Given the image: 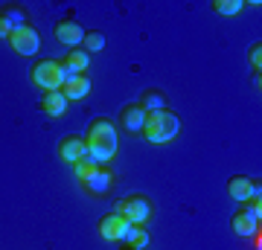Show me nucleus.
I'll use <instances>...</instances> for the list:
<instances>
[{"instance_id":"nucleus-7","label":"nucleus","mask_w":262,"mask_h":250,"mask_svg":"<svg viewBox=\"0 0 262 250\" xmlns=\"http://www.w3.org/2000/svg\"><path fill=\"white\" fill-rule=\"evenodd\" d=\"M56 41L58 44H64L67 50H76V47H82L84 41V29L79 27V20H58L56 24Z\"/></svg>"},{"instance_id":"nucleus-14","label":"nucleus","mask_w":262,"mask_h":250,"mask_svg":"<svg viewBox=\"0 0 262 250\" xmlns=\"http://www.w3.org/2000/svg\"><path fill=\"white\" fill-rule=\"evenodd\" d=\"M251 184L253 177H245V175H233L227 180V195L239 201V204H248V198H251Z\"/></svg>"},{"instance_id":"nucleus-13","label":"nucleus","mask_w":262,"mask_h":250,"mask_svg":"<svg viewBox=\"0 0 262 250\" xmlns=\"http://www.w3.org/2000/svg\"><path fill=\"white\" fill-rule=\"evenodd\" d=\"M120 125H122V131H128V134H143L146 111H143L140 105H128V108L120 113Z\"/></svg>"},{"instance_id":"nucleus-10","label":"nucleus","mask_w":262,"mask_h":250,"mask_svg":"<svg viewBox=\"0 0 262 250\" xmlns=\"http://www.w3.org/2000/svg\"><path fill=\"white\" fill-rule=\"evenodd\" d=\"M61 67H64L67 76H84V70L91 67V56L84 53L82 47H76V50H67V56L61 58Z\"/></svg>"},{"instance_id":"nucleus-6","label":"nucleus","mask_w":262,"mask_h":250,"mask_svg":"<svg viewBox=\"0 0 262 250\" xmlns=\"http://www.w3.org/2000/svg\"><path fill=\"white\" fill-rule=\"evenodd\" d=\"M128 230H131V224L117 213H108L102 221H99V236H102L105 241H111V244H122L125 236H128Z\"/></svg>"},{"instance_id":"nucleus-9","label":"nucleus","mask_w":262,"mask_h":250,"mask_svg":"<svg viewBox=\"0 0 262 250\" xmlns=\"http://www.w3.org/2000/svg\"><path fill=\"white\" fill-rule=\"evenodd\" d=\"M58 157L64 163H79L82 157H88V148H84V137H64L58 143Z\"/></svg>"},{"instance_id":"nucleus-22","label":"nucleus","mask_w":262,"mask_h":250,"mask_svg":"<svg viewBox=\"0 0 262 250\" xmlns=\"http://www.w3.org/2000/svg\"><path fill=\"white\" fill-rule=\"evenodd\" d=\"M248 61H251L253 73H259V70H262V44H259V41L248 50Z\"/></svg>"},{"instance_id":"nucleus-4","label":"nucleus","mask_w":262,"mask_h":250,"mask_svg":"<svg viewBox=\"0 0 262 250\" xmlns=\"http://www.w3.org/2000/svg\"><path fill=\"white\" fill-rule=\"evenodd\" d=\"M114 213L122 215L128 224L143 227V224L151 218V201L146 198V195H128V198L117 201V210H114Z\"/></svg>"},{"instance_id":"nucleus-12","label":"nucleus","mask_w":262,"mask_h":250,"mask_svg":"<svg viewBox=\"0 0 262 250\" xmlns=\"http://www.w3.org/2000/svg\"><path fill=\"white\" fill-rule=\"evenodd\" d=\"M91 79L88 76H67L64 84H61V93L67 96V102H76V99H84L91 93Z\"/></svg>"},{"instance_id":"nucleus-11","label":"nucleus","mask_w":262,"mask_h":250,"mask_svg":"<svg viewBox=\"0 0 262 250\" xmlns=\"http://www.w3.org/2000/svg\"><path fill=\"white\" fill-rule=\"evenodd\" d=\"M0 20L9 27V32H18V29L29 27V15L24 6H18V3H6L3 9H0Z\"/></svg>"},{"instance_id":"nucleus-24","label":"nucleus","mask_w":262,"mask_h":250,"mask_svg":"<svg viewBox=\"0 0 262 250\" xmlns=\"http://www.w3.org/2000/svg\"><path fill=\"white\" fill-rule=\"evenodd\" d=\"M9 27H6V24H3V20H0V41H9Z\"/></svg>"},{"instance_id":"nucleus-18","label":"nucleus","mask_w":262,"mask_h":250,"mask_svg":"<svg viewBox=\"0 0 262 250\" xmlns=\"http://www.w3.org/2000/svg\"><path fill=\"white\" fill-rule=\"evenodd\" d=\"M82 50L88 53V56H91V53H102V50H105V32H99V29H91V32H84Z\"/></svg>"},{"instance_id":"nucleus-20","label":"nucleus","mask_w":262,"mask_h":250,"mask_svg":"<svg viewBox=\"0 0 262 250\" xmlns=\"http://www.w3.org/2000/svg\"><path fill=\"white\" fill-rule=\"evenodd\" d=\"M242 0H215L213 3V9L219 12V15H225V18H233V15H239L242 12Z\"/></svg>"},{"instance_id":"nucleus-15","label":"nucleus","mask_w":262,"mask_h":250,"mask_svg":"<svg viewBox=\"0 0 262 250\" xmlns=\"http://www.w3.org/2000/svg\"><path fill=\"white\" fill-rule=\"evenodd\" d=\"M67 96L61 90H53V93H44V99H41V108H44V113L47 117H64L67 111Z\"/></svg>"},{"instance_id":"nucleus-19","label":"nucleus","mask_w":262,"mask_h":250,"mask_svg":"<svg viewBox=\"0 0 262 250\" xmlns=\"http://www.w3.org/2000/svg\"><path fill=\"white\" fill-rule=\"evenodd\" d=\"M122 244L131 247V250H143L146 244H149V233L143 230V227H137V224H131V230H128V236H125Z\"/></svg>"},{"instance_id":"nucleus-8","label":"nucleus","mask_w":262,"mask_h":250,"mask_svg":"<svg viewBox=\"0 0 262 250\" xmlns=\"http://www.w3.org/2000/svg\"><path fill=\"white\" fill-rule=\"evenodd\" d=\"M84 192L88 195H94V198H102V195H108L111 192V186H114V175L111 172H108V169L105 166H99L94 172V175L88 177V180H84Z\"/></svg>"},{"instance_id":"nucleus-17","label":"nucleus","mask_w":262,"mask_h":250,"mask_svg":"<svg viewBox=\"0 0 262 250\" xmlns=\"http://www.w3.org/2000/svg\"><path fill=\"white\" fill-rule=\"evenodd\" d=\"M230 224H233V233H236V236H242V239H253V236L259 233V227H262V224L251 221V218H245L242 213H236Z\"/></svg>"},{"instance_id":"nucleus-23","label":"nucleus","mask_w":262,"mask_h":250,"mask_svg":"<svg viewBox=\"0 0 262 250\" xmlns=\"http://www.w3.org/2000/svg\"><path fill=\"white\" fill-rule=\"evenodd\" d=\"M239 213L245 215V218H251V221H256V224H262V204H245Z\"/></svg>"},{"instance_id":"nucleus-21","label":"nucleus","mask_w":262,"mask_h":250,"mask_svg":"<svg viewBox=\"0 0 262 250\" xmlns=\"http://www.w3.org/2000/svg\"><path fill=\"white\" fill-rule=\"evenodd\" d=\"M96 169H99V166H96L91 157H82L79 163H73V175H76V180H82V184H84V180L96 172Z\"/></svg>"},{"instance_id":"nucleus-1","label":"nucleus","mask_w":262,"mask_h":250,"mask_svg":"<svg viewBox=\"0 0 262 250\" xmlns=\"http://www.w3.org/2000/svg\"><path fill=\"white\" fill-rule=\"evenodd\" d=\"M84 148H88V157L94 160L96 166H105L117 157L120 151V140H117V128L111 120H94L84 137Z\"/></svg>"},{"instance_id":"nucleus-5","label":"nucleus","mask_w":262,"mask_h":250,"mask_svg":"<svg viewBox=\"0 0 262 250\" xmlns=\"http://www.w3.org/2000/svg\"><path fill=\"white\" fill-rule=\"evenodd\" d=\"M9 44H12V50H15L18 56L29 58V56H35L38 50H41V35H38V29L24 27V29H18V32L9 35Z\"/></svg>"},{"instance_id":"nucleus-3","label":"nucleus","mask_w":262,"mask_h":250,"mask_svg":"<svg viewBox=\"0 0 262 250\" xmlns=\"http://www.w3.org/2000/svg\"><path fill=\"white\" fill-rule=\"evenodd\" d=\"M64 79H67V73H64V67H61V61L47 58V61H38V64L32 67V84H35V87H41L44 93L61 90Z\"/></svg>"},{"instance_id":"nucleus-16","label":"nucleus","mask_w":262,"mask_h":250,"mask_svg":"<svg viewBox=\"0 0 262 250\" xmlns=\"http://www.w3.org/2000/svg\"><path fill=\"white\" fill-rule=\"evenodd\" d=\"M146 113H155V111H169V102H166V96L160 90H146L140 96V102H137Z\"/></svg>"},{"instance_id":"nucleus-2","label":"nucleus","mask_w":262,"mask_h":250,"mask_svg":"<svg viewBox=\"0 0 262 250\" xmlns=\"http://www.w3.org/2000/svg\"><path fill=\"white\" fill-rule=\"evenodd\" d=\"M181 122L172 111H155L146 113V125H143V137L155 143V146H163V143H172L178 137Z\"/></svg>"}]
</instances>
